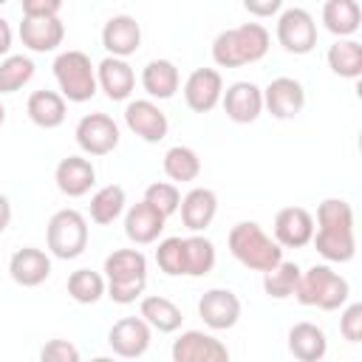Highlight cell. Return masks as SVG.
<instances>
[{
  "label": "cell",
  "mask_w": 362,
  "mask_h": 362,
  "mask_svg": "<svg viewBox=\"0 0 362 362\" xmlns=\"http://www.w3.org/2000/svg\"><path fill=\"white\" fill-rule=\"evenodd\" d=\"M25 113H28V119L37 124V127H42V130H54V127H59L62 122H65V116H68V102L59 96V90H34L31 96H28V102H25Z\"/></svg>",
  "instance_id": "27"
},
{
  "label": "cell",
  "mask_w": 362,
  "mask_h": 362,
  "mask_svg": "<svg viewBox=\"0 0 362 362\" xmlns=\"http://www.w3.org/2000/svg\"><path fill=\"white\" fill-rule=\"evenodd\" d=\"M269 45H272V37L263 23H243L215 37L212 62L218 68H243V65L260 62L269 54Z\"/></svg>",
  "instance_id": "2"
},
{
  "label": "cell",
  "mask_w": 362,
  "mask_h": 362,
  "mask_svg": "<svg viewBox=\"0 0 362 362\" xmlns=\"http://www.w3.org/2000/svg\"><path fill=\"white\" fill-rule=\"evenodd\" d=\"M328 68L342 79H359L362 76V45L356 40H337L328 54Z\"/></svg>",
  "instance_id": "33"
},
{
  "label": "cell",
  "mask_w": 362,
  "mask_h": 362,
  "mask_svg": "<svg viewBox=\"0 0 362 362\" xmlns=\"http://www.w3.org/2000/svg\"><path fill=\"white\" fill-rule=\"evenodd\" d=\"M40 362H82V356L71 339H48L40 348Z\"/></svg>",
  "instance_id": "39"
},
{
  "label": "cell",
  "mask_w": 362,
  "mask_h": 362,
  "mask_svg": "<svg viewBox=\"0 0 362 362\" xmlns=\"http://www.w3.org/2000/svg\"><path fill=\"white\" fill-rule=\"evenodd\" d=\"M3 122H6V105L0 102V127H3Z\"/></svg>",
  "instance_id": "46"
},
{
  "label": "cell",
  "mask_w": 362,
  "mask_h": 362,
  "mask_svg": "<svg viewBox=\"0 0 362 362\" xmlns=\"http://www.w3.org/2000/svg\"><path fill=\"white\" fill-rule=\"evenodd\" d=\"M153 342V328L141 317H122L107 331V345L122 359H139L147 354Z\"/></svg>",
  "instance_id": "13"
},
{
  "label": "cell",
  "mask_w": 362,
  "mask_h": 362,
  "mask_svg": "<svg viewBox=\"0 0 362 362\" xmlns=\"http://www.w3.org/2000/svg\"><path fill=\"white\" fill-rule=\"evenodd\" d=\"M8 223H11V204H8V198L0 192V235L8 229Z\"/></svg>",
  "instance_id": "44"
},
{
  "label": "cell",
  "mask_w": 362,
  "mask_h": 362,
  "mask_svg": "<svg viewBox=\"0 0 362 362\" xmlns=\"http://www.w3.org/2000/svg\"><path fill=\"white\" fill-rule=\"evenodd\" d=\"M20 40L28 51L34 54H48L57 51L65 40V23L59 17H45V20H25L20 23Z\"/></svg>",
  "instance_id": "24"
},
{
  "label": "cell",
  "mask_w": 362,
  "mask_h": 362,
  "mask_svg": "<svg viewBox=\"0 0 362 362\" xmlns=\"http://www.w3.org/2000/svg\"><path fill=\"white\" fill-rule=\"evenodd\" d=\"M322 25L337 40H351L362 25V6L356 0H328L322 6Z\"/></svg>",
  "instance_id": "28"
},
{
  "label": "cell",
  "mask_w": 362,
  "mask_h": 362,
  "mask_svg": "<svg viewBox=\"0 0 362 362\" xmlns=\"http://www.w3.org/2000/svg\"><path fill=\"white\" fill-rule=\"evenodd\" d=\"M226 243H229L232 257L240 266H246L249 272L266 274V272H272L283 260V249L274 243V238H269L263 232V226L257 221H240V223H235L229 229Z\"/></svg>",
  "instance_id": "4"
},
{
  "label": "cell",
  "mask_w": 362,
  "mask_h": 362,
  "mask_svg": "<svg viewBox=\"0 0 362 362\" xmlns=\"http://www.w3.org/2000/svg\"><path fill=\"white\" fill-rule=\"evenodd\" d=\"M305 107V88L294 76H274L263 88V110H269L274 119L288 122Z\"/></svg>",
  "instance_id": "10"
},
{
  "label": "cell",
  "mask_w": 362,
  "mask_h": 362,
  "mask_svg": "<svg viewBox=\"0 0 362 362\" xmlns=\"http://www.w3.org/2000/svg\"><path fill=\"white\" fill-rule=\"evenodd\" d=\"M96 85H99V90H105V96L110 102H124V99H130V93L136 88V71L130 68L127 59L105 57L96 65Z\"/></svg>",
  "instance_id": "21"
},
{
  "label": "cell",
  "mask_w": 362,
  "mask_h": 362,
  "mask_svg": "<svg viewBox=\"0 0 362 362\" xmlns=\"http://www.w3.org/2000/svg\"><path fill=\"white\" fill-rule=\"evenodd\" d=\"M161 167H164V175L170 178V184H189V181H195V178L201 175V158H198V153H195L192 147H187V144L170 147V150L164 153Z\"/></svg>",
  "instance_id": "30"
},
{
  "label": "cell",
  "mask_w": 362,
  "mask_h": 362,
  "mask_svg": "<svg viewBox=\"0 0 362 362\" xmlns=\"http://www.w3.org/2000/svg\"><path fill=\"white\" fill-rule=\"evenodd\" d=\"M139 317H141L153 331H158V334H173V331H178L181 322H184L181 308H178L170 297H161V294L141 297Z\"/></svg>",
  "instance_id": "29"
},
{
  "label": "cell",
  "mask_w": 362,
  "mask_h": 362,
  "mask_svg": "<svg viewBox=\"0 0 362 362\" xmlns=\"http://www.w3.org/2000/svg\"><path fill=\"white\" fill-rule=\"evenodd\" d=\"M54 79L59 85V96L65 102H88L96 96V65L85 51H62L54 59Z\"/></svg>",
  "instance_id": "6"
},
{
  "label": "cell",
  "mask_w": 362,
  "mask_h": 362,
  "mask_svg": "<svg viewBox=\"0 0 362 362\" xmlns=\"http://www.w3.org/2000/svg\"><path fill=\"white\" fill-rule=\"evenodd\" d=\"M167 226V218L161 212H156L147 201H139L133 204L127 212H124V235L127 240H133L136 246H147V243H156L161 238Z\"/></svg>",
  "instance_id": "22"
},
{
  "label": "cell",
  "mask_w": 362,
  "mask_h": 362,
  "mask_svg": "<svg viewBox=\"0 0 362 362\" xmlns=\"http://www.w3.org/2000/svg\"><path fill=\"white\" fill-rule=\"evenodd\" d=\"M215 243L204 235L184 238V277H204L215 269Z\"/></svg>",
  "instance_id": "32"
},
{
  "label": "cell",
  "mask_w": 362,
  "mask_h": 362,
  "mask_svg": "<svg viewBox=\"0 0 362 362\" xmlns=\"http://www.w3.org/2000/svg\"><path fill=\"white\" fill-rule=\"evenodd\" d=\"M300 272H303V269H300L294 260H280L272 272L263 274V291H266L272 300H288V297H294Z\"/></svg>",
  "instance_id": "34"
},
{
  "label": "cell",
  "mask_w": 362,
  "mask_h": 362,
  "mask_svg": "<svg viewBox=\"0 0 362 362\" xmlns=\"http://www.w3.org/2000/svg\"><path fill=\"white\" fill-rule=\"evenodd\" d=\"M156 263L164 274L170 277H181L184 274V238H164L158 240V249H156Z\"/></svg>",
  "instance_id": "38"
},
{
  "label": "cell",
  "mask_w": 362,
  "mask_h": 362,
  "mask_svg": "<svg viewBox=\"0 0 362 362\" xmlns=\"http://www.w3.org/2000/svg\"><path fill=\"white\" fill-rule=\"evenodd\" d=\"M141 88L150 99H173L181 88V74L173 59H150L141 68Z\"/></svg>",
  "instance_id": "26"
},
{
  "label": "cell",
  "mask_w": 362,
  "mask_h": 362,
  "mask_svg": "<svg viewBox=\"0 0 362 362\" xmlns=\"http://www.w3.org/2000/svg\"><path fill=\"white\" fill-rule=\"evenodd\" d=\"M57 189L68 198H82L96 184V167L85 156H65L54 170Z\"/></svg>",
  "instance_id": "19"
},
{
  "label": "cell",
  "mask_w": 362,
  "mask_h": 362,
  "mask_svg": "<svg viewBox=\"0 0 362 362\" xmlns=\"http://www.w3.org/2000/svg\"><path fill=\"white\" fill-rule=\"evenodd\" d=\"M221 105H223V113L229 122L252 124L263 113V88L249 82V79H238L223 90Z\"/></svg>",
  "instance_id": "12"
},
{
  "label": "cell",
  "mask_w": 362,
  "mask_h": 362,
  "mask_svg": "<svg viewBox=\"0 0 362 362\" xmlns=\"http://www.w3.org/2000/svg\"><path fill=\"white\" fill-rule=\"evenodd\" d=\"M11 40H14L11 25H8V20H6V17H0V57H3V59H6V57H8V51H11Z\"/></svg>",
  "instance_id": "43"
},
{
  "label": "cell",
  "mask_w": 362,
  "mask_h": 362,
  "mask_svg": "<svg viewBox=\"0 0 362 362\" xmlns=\"http://www.w3.org/2000/svg\"><path fill=\"white\" fill-rule=\"evenodd\" d=\"M124 124L133 136H139L147 144H158L170 130L167 113L153 99H130L124 105Z\"/></svg>",
  "instance_id": "11"
},
{
  "label": "cell",
  "mask_w": 362,
  "mask_h": 362,
  "mask_svg": "<svg viewBox=\"0 0 362 362\" xmlns=\"http://www.w3.org/2000/svg\"><path fill=\"white\" fill-rule=\"evenodd\" d=\"M90 362H116V359H113V356H93Z\"/></svg>",
  "instance_id": "45"
},
{
  "label": "cell",
  "mask_w": 362,
  "mask_h": 362,
  "mask_svg": "<svg viewBox=\"0 0 362 362\" xmlns=\"http://www.w3.org/2000/svg\"><path fill=\"white\" fill-rule=\"evenodd\" d=\"M181 221L192 235H201L218 215V195L209 187H192L184 198H181Z\"/></svg>",
  "instance_id": "23"
},
{
  "label": "cell",
  "mask_w": 362,
  "mask_h": 362,
  "mask_svg": "<svg viewBox=\"0 0 362 362\" xmlns=\"http://www.w3.org/2000/svg\"><path fill=\"white\" fill-rule=\"evenodd\" d=\"M173 362H229V348L204 331H184L173 339Z\"/></svg>",
  "instance_id": "14"
},
{
  "label": "cell",
  "mask_w": 362,
  "mask_h": 362,
  "mask_svg": "<svg viewBox=\"0 0 362 362\" xmlns=\"http://www.w3.org/2000/svg\"><path fill=\"white\" fill-rule=\"evenodd\" d=\"M105 294L119 303H136L147 288V257L139 249H113L105 257Z\"/></svg>",
  "instance_id": "3"
},
{
  "label": "cell",
  "mask_w": 362,
  "mask_h": 362,
  "mask_svg": "<svg viewBox=\"0 0 362 362\" xmlns=\"http://www.w3.org/2000/svg\"><path fill=\"white\" fill-rule=\"evenodd\" d=\"M277 42L283 45V51L303 57L311 54L317 45V23L314 17L300 8V6H288L280 11L277 17Z\"/></svg>",
  "instance_id": "8"
},
{
  "label": "cell",
  "mask_w": 362,
  "mask_h": 362,
  "mask_svg": "<svg viewBox=\"0 0 362 362\" xmlns=\"http://www.w3.org/2000/svg\"><path fill=\"white\" fill-rule=\"evenodd\" d=\"M198 317L212 331H229L240 320V300L229 288H209L198 300Z\"/></svg>",
  "instance_id": "15"
},
{
  "label": "cell",
  "mask_w": 362,
  "mask_h": 362,
  "mask_svg": "<svg viewBox=\"0 0 362 362\" xmlns=\"http://www.w3.org/2000/svg\"><path fill=\"white\" fill-rule=\"evenodd\" d=\"M62 3L59 0H23V17L25 20H45V17H59Z\"/></svg>",
  "instance_id": "41"
},
{
  "label": "cell",
  "mask_w": 362,
  "mask_h": 362,
  "mask_svg": "<svg viewBox=\"0 0 362 362\" xmlns=\"http://www.w3.org/2000/svg\"><path fill=\"white\" fill-rule=\"evenodd\" d=\"M314 238V215L305 206H283L274 215V243L280 249H303Z\"/></svg>",
  "instance_id": "16"
},
{
  "label": "cell",
  "mask_w": 362,
  "mask_h": 362,
  "mask_svg": "<svg viewBox=\"0 0 362 362\" xmlns=\"http://www.w3.org/2000/svg\"><path fill=\"white\" fill-rule=\"evenodd\" d=\"M8 274L17 286L34 288L51 277V257L37 246H23L8 257Z\"/></svg>",
  "instance_id": "20"
},
{
  "label": "cell",
  "mask_w": 362,
  "mask_h": 362,
  "mask_svg": "<svg viewBox=\"0 0 362 362\" xmlns=\"http://www.w3.org/2000/svg\"><path fill=\"white\" fill-rule=\"evenodd\" d=\"M88 221L79 209H57L45 226V240L48 252L57 260H74L88 249Z\"/></svg>",
  "instance_id": "7"
},
{
  "label": "cell",
  "mask_w": 362,
  "mask_h": 362,
  "mask_svg": "<svg viewBox=\"0 0 362 362\" xmlns=\"http://www.w3.org/2000/svg\"><path fill=\"white\" fill-rule=\"evenodd\" d=\"M223 96V76L218 68H195L184 82V102L195 113H209Z\"/></svg>",
  "instance_id": "17"
},
{
  "label": "cell",
  "mask_w": 362,
  "mask_h": 362,
  "mask_svg": "<svg viewBox=\"0 0 362 362\" xmlns=\"http://www.w3.org/2000/svg\"><path fill=\"white\" fill-rule=\"evenodd\" d=\"M294 297H297L300 305H311V308H320V311H337V308H342L348 303L351 286L331 266L314 263L311 269L300 272Z\"/></svg>",
  "instance_id": "5"
},
{
  "label": "cell",
  "mask_w": 362,
  "mask_h": 362,
  "mask_svg": "<svg viewBox=\"0 0 362 362\" xmlns=\"http://www.w3.org/2000/svg\"><path fill=\"white\" fill-rule=\"evenodd\" d=\"M68 294L79 305H93L105 297V277L93 269H76L68 277Z\"/></svg>",
  "instance_id": "35"
},
{
  "label": "cell",
  "mask_w": 362,
  "mask_h": 362,
  "mask_svg": "<svg viewBox=\"0 0 362 362\" xmlns=\"http://www.w3.org/2000/svg\"><path fill=\"white\" fill-rule=\"evenodd\" d=\"M311 243L331 263L354 260V255H356L354 209L345 198H325L317 206V226H314Z\"/></svg>",
  "instance_id": "1"
},
{
  "label": "cell",
  "mask_w": 362,
  "mask_h": 362,
  "mask_svg": "<svg viewBox=\"0 0 362 362\" xmlns=\"http://www.w3.org/2000/svg\"><path fill=\"white\" fill-rule=\"evenodd\" d=\"M102 45H105L107 57L127 59L130 54H136L141 48V25L130 14H113L102 25Z\"/></svg>",
  "instance_id": "18"
},
{
  "label": "cell",
  "mask_w": 362,
  "mask_h": 362,
  "mask_svg": "<svg viewBox=\"0 0 362 362\" xmlns=\"http://www.w3.org/2000/svg\"><path fill=\"white\" fill-rule=\"evenodd\" d=\"M124 204H127V195H124V187L119 184H105L99 187L93 195H90V221L99 223V226H107L113 223L122 212H124Z\"/></svg>",
  "instance_id": "31"
},
{
  "label": "cell",
  "mask_w": 362,
  "mask_h": 362,
  "mask_svg": "<svg viewBox=\"0 0 362 362\" xmlns=\"http://www.w3.org/2000/svg\"><path fill=\"white\" fill-rule=\"evenodd\" d=\"M34 59L25 54H8L0 59V93H17L34 79Z\"/></svg>",
  "instance_id": "36"
},
{
  "label": "cell",
  "mask_w": 362,
  "mask_h": 362,
  "mask_svg": "<svg viewBox=\"0 0 362 362\" xmlns=\"http://www.w3.org/2000/svg\"><path fill=\"white\" fill-rule=\"evenodd\" d=\"M74 139L85 156H107L119 147V124L107 113H85L76 122Z\"/></svg>",
  "instance_id": "9"
},
{
  "label": "cell",
  "mask_w": 362,
  "mask_h": 362,
  "mask_svg": "<svg viewBox=\"0 0 362 362\" xmlns=\"http://www.w3.org/2000/svg\"><path fill=\"white\" fill-rule=\"evenodd\" d=\"M141 201H147L156 212H161L164 218H170L181 206V189L175 184H170V181H156V184H150L144 189V198Z\"/></svg>",
  "instance_id": "37"
},
{
  "label": "cell",
  "mask_w": 362,
  "mask_h": 362,
  "mask_svg": "<svg viewBox=\"0 0 362 362\" xmlns=\"http://www.w3.org/2000/svg\"><path fill=\"white\" fill-rule=\"evenodd\" d=\"M288 351L297 362H322L328 354L325 331L314 322H294L288 328Z\"/></svg>",
  "instance_id": "25"
},
{
  "label": "cell",
  "mask_w": 362,
  "mask_h": 362,
  "mask_svg": "<svg viewBox=\"0 0 362 362\" xmlns=\"http://www.w3.org/2000/svg\"><path fill=\"white\" fill-rule=\"evenodd\" d=\"M243 8H246L252 17H272V14L283 11V3H280V0H246Z\"/></svg>",
  "instance_id": "42"
},
{
  "label": "cell",
  "mask_w": 362,
  "mask_h": 362,
  "mask_svg": "<svg viewBox=\"0 0 362 362\" xmlns=\"http://www.w3.org/2000/svg\"><path fill=\"white\" fill-rule=\"evenodd\" d=\"M339 334L348 342H359L362 339V303L345 305V311L339 317Z\"/></svg>",
  "instance_id": "40"
}]
</instances>
